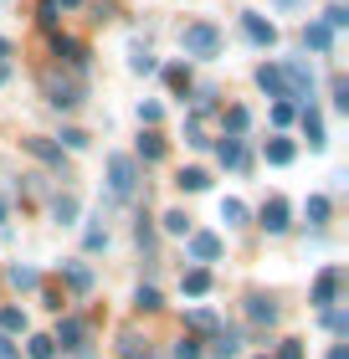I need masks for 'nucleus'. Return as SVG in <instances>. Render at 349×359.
I'll list each match as a JSON object with an SVG mask.
<instances>
[{"label": "nucleus", "mask_w": 349, "mask_h": 359, "mask_svg": "<svg viewBox=\"0 0 349 359\" xmlns=\"http://www.w3.org/2000/svg\"><path fill=\"white\" fill-rule=\"evenodd\" d=\"M164 231L170 236H190V216L185 210H164Z\"/></svg>", "instance_id": "obj_22"}, {"label": "nucleus", "mask_w": 349, "mask_h": 359, "mask_svg": "<svg viewBox=\"0 0 349 359\" xmlns=\"http://www.w3.org/2000/svg\"><path fill=\"white\" fill-rule=\"evenodd\" d=\"M282 6H298V0H282Z\"/></svg>", "instance_id": "obj_49"}, {"label": "nucleus", "mask_w": 349, "mask_h": 359, "mask_svg": "<svg viewBox=\"0 0 349 359\" xmlns=\"http://www.w3.org/2000/svg\"><path fill=\"white\" fill-rule=\"evenodd\" d=\"M52 216H57L62 226H72V221H77V195H57V205H52Z\"/></svg>", "instance_id": "obj_21"}, {"label": "nucleus", "mask_w": 349, "mask_h": 359, "mask_svg": "<svg viewBox=\"0 0 349 359\" xmlns=\"http://www.w3.org/2000/svg\"><path fill=\"white\" fill-rule=\"evenodd\" d=\"M0 221H6V201H0Z\"/></svg>", "instance_id": "obj_48"}, {"label": "nucleus", "mask_w": 349, "mask_h": 359, "mask_svg": "<svg viewBox=\"0 0 349 359\" xmlns=\"http://www.w3.org/2000/svg\"><path fill=\"white\" fill-rule=\"evenodd\" d=\"M67 283H72V292H88L93 287V272L88 267H67Z\"/></svg>", "instance_id": "obj_33"}, {"label": "nucleus", "mask_w": 349, "mask_h": 359, "mask_svg": "<svg viewBox=\"0 0 349 359\" xmlns=\"http://www.w3.org/2000/svg\"><path fill=\"white\" fill-rule=\"evenodd\" d=\"M26 354H31V359H57V344H52L46 334H37V339L26 344Z\"/></svg>", "instance_id": "obj_25"}, {"label": "nucleus", "mask_w": 349, "mask_h": 359, "mask_svg": "<svg viewBox=\"0 0 349 359\" xmlns=\"http://www.w3.org/2000/svg\"><path fill=\"white\" fill-rule=\"evenodd\" d=\"M180 46H185V57L211 62V57H221V31H216L211 21H190L185 31H180Z\"/></svg>", "instance_id": "obj_1"}, {"label": "nucleus", "mask_w": 349, "mask_h": 359, "mask_svg": "<svg viewBox=\"0 0 349 359\" xmlns=\"http://www.w3.org/2000/svg\"><path fill=\"white\" fill-rule=\"evenodd\" d=\"M246 318L252 323H277V303L262 298V292H252V298H246Z\"/></svg>", "instance_id": "obj_13"}, {"label": "nucleus", "mask_w": 349, "mask_h": 359, "mask_svg": "<svg viewBox=\"0 0 349 359\" xmlns=\"http://www.w3.org/2000/svg\"><path fill=\"white\" fill-rule=\"evenodd\" d=\"M175 185L195 195V190H206V185H211V175H206L201 165H190V170H180V175H175Z\"/></svg>", "instance_id": "obj_18"}, {"label": "nucleus", "mask_w": 349, "mask_h": 359, "mask_svg": "<svg viewBox=\"0 0 349 359\" xmlns=\"http://www.w3.org/2000/svg\"><path fill=\"white\" fill-rule=\"evenodd\" d=\"M288 216H293V210H288V201H282V195H272V201L268 205H262V231H288Z\"/></svg>", "instance_id": "obj_6"}, {"label": "nucleus", "mask_w": 349, "mask_h": 359, "mask_svg": "<svg viewBox=\"0 0 349 359\" xmlns=\"http://www.w3.org/2000/svg\"><path fill=\"white\" fill-rule=\"evenodd\" d=\"M57 6H77V0H57Z\"/></svg>", "instance_id": "obj_47"}, {"label": "nucleus", "mask_w": 349, "mask_h": 359, "mask_svg": "<svg viewBox=\"0 0 349 359\" xmlns=\"http://www.w3.org/2000/svg\"><path fill=\"white\" fill-rule=\"evenodd\" d=\"M11 283L31 292V287H41V272H37V267H11Z\"/></svg>", "instance_id": "obj_24"}, {"label": "nucleus", "mask_w": 349, "mask_h": 359, "mask_svg": "<svg viewBox=\"0 0 349 359\" xmlns=\"http://www.w3.org/2000/svg\"><path fill=\"white\" fill-rule=\"evenodd\" d=\"M139 159H164V139L159 134H144L139 139Z\"/></svg>", "instance_id": "obj_27"}, {"label": "nucleus", "mask_w": 349, "mask_h": 359, "mask_svg": "<svg viewBox=\"0 0 349 359\" xmlns=\"http://www.w3.org/2000/svg\"><path fill=\"white\" fill-rule=\"evenodd\" d=\"M26 329V313L21 308H6V313H0V334H21Z\"/></svg>", "instance_id": "obj_26"}, {"label": "nucleus", "mask_w": 349, "mask_h": 359, "mask_svg": "<svg viewBox=\"0 0 349 359\" xmlns=\"http://www.w3.org/2000/svg\"><path fill=\"white\" fill-rule=\"evenodd\" d=\"M293 159H298L293 139H268V165H293Z\"/></svg>", "instance_id": "obj_16"}, {"label": "nucleus", "mask_w": 349, "mask_h": 359, "mask_svg": "<svg viewBox=\"0 0 349 359\" xmlns=\"http://www.w3.org/2000/svg\"><path fill=\"white\" fill-rule=\"evenodd\" d=\"M6 57H11V41H6V36H0V62H6Z\"/></svg>", "instance_id": "obj_46"}, {"label": "nucleus", "mask_w": 349, "mask_h": 359, "mask_svg": "<svg viewBox=\"0 0 349 359\" xmlns=\"http://www.w3.org/2000/svg\"><path fill=\"white\" fill-rule=\"evenodd\" d=\"M334 108H339V113L349 108V83H344V77H339V83H334Z\"/></svg>", "instance_id": "obj_40"}, {"label": "nucleus", "mask_w": 349, "mask_h": 359, "mask_svg": "<svg viewBox=\"0 0 349 359\" xmlns=\"http://www.w3.org/2000/svg\"><path fill=\"white\" fill-rule=\"evenodd\" d=\"M175 359H201V344H195V339H180V344H175Z\"/></svg>", "instance_id": "obj_36"}, {"label": "nucleus", "mask_w": 349, "mask_h": 359, "mask_svg": "<svg viewBox=\"0 0 349 359\" xmlns=\"http://www.w3.org/2000/svg\"><path fill=\"white\" fill-rule=\"evenodd\" d=\"M119 354H124V359H149V339H139L134 329H124V334H119Z\"/></svg>", "instance_id": "obj_15"}, {"label": "nucleus", "mask_w": 349, "mask_h": 359, "mask_svg": "<svg viewBox=\"0 0 349 359\" xmlns=\"http://www.w3.org/2000/svg\"><path fill=\"white\" fill-rule=\"evenodd\" d=\"M324 323H329L334 334H344V329H349V318H344V313H324Z\"/></svg>", "instance_id": "obj_43"}, {"label": "nucleus", "mask_w": 349, "mask_h": 359, "mask_svg": "<svg viewBox=\"0 0 349 359\" xmlns=\"http://www.w3.org/2000/svg\"><path fill=\"white\" fill-rule=\"evenodd\" d=\"M277 359H303V344H298V339H282V349H277Z\"/></svg>", "instance_id": "obj_39"}, {"label": "nucleus", "mask_w": 349, "mask_h": 359, "mask_svg": "<svg viewBox=\"0 0 349 359\" xmlns=\"http://www.w3.org/2000/svg\"><path fill=\"white\" fill-rule=\"evenodd\" d=\"M324 26H329V31H344V26H349V11H344V6H334V11L324 15Z\"/></svg>", "instance_id": "obj_35"}, {"label": "nucleus", "mask_w": 349, "mask_h": 359, "mask_svg": "<svg viewBox=\"0 0 349 359\" xmlns=\"http://www.w3.org/2000/svg\"><path fill=\"white\" fill-rule=\"evenodd\" d=\"M262 359H268V354H262Z\"/></svg>", "instance_id": "obj_50"}, {"label": "nucleus", "mask_w": 349, "mask_h": 359, "mask_svg": "<svg viewBox=\"0 0 349 359\" xmlns=\"http://www.w3.org/2000/svg\"><path fill=\"white\" fill-rule=\"evenodd\" d=\"M242 36L252 46H277V26L268 15H257V11H242Z\"/></svg>", "instance_id": "obj_4"}, {"label": "nucleus", "mask_w": 349, "mask_h": 359, "mask_svg": "<svg viewBox=\"0 0 349 359\" xmlns=\"http://www.w3.org/2000/svg\"><path fill=\"white\" fill-rule=\"evenodd\" d=\"M52 57H62L67 67H82V62H88V46L77 36H52Z\"/></svg>", "instance_id": "obj_8"}, {"label": "nucleus", "mask_w": 349, "mask_h": 359, "mask_svg": "<svg viewBox=\"0 0 349 359\" xmlns=\"http://www.w3.org/2000/svg\"><path fill=\"white\" fill-rule=\"evenodd\" d=\"M303 134H308V149H324V144H329L324 139V113L313 108V103L303 108Z\"/></svg>", "instance_id": "obj_12"}, {"label": "nucleus", "mask_w": 349, "mask_h": 359, "mask_svg": "<svg viewBox=\"0 0 349 359\" xmlns=\"http://www.w3.org/2000/svg\"><path fill=\"white\" fill-rule=\"evenodd\" d=\"M303 46H313V52H329V46H334V31H329L324 21H308V26H303Z\"/></svg>", "instance_id": "obj_14"}, {"label": "nucleus", "mask_w": 349, "mask_h": 359, "mask_svg": "<svg viewBox=\"0 0 349 359\" xmlns=\"http://www.w3.org/2000/svg\"><path fill=\"white\" fill-rule=\"evenodd\" d=\"M339 287H344V267H324L319 283H313V308H329L339 298Z\"/></svg>", "instance_id": "obj_5"}, {"label": "nucleus", "mask_w": 349, "mask_h": 359, "mask_svg": "<svg viewBox=\"0 0 349 359\" xmlns=\"http://www.w3.org/2000/svg\"><path fill=\"white\" fill-rule=\"evenodd\" d=\"M221 221H226V226H242V221H246V205H242V201H221Z\"/></svg>", "instance_id": "obj_29"}, {"label": "nucleus", "mask_w": 349, "mask_h": 359, "mask_svg": "<svg viewBox=\"0 0 349 359\" xmlns=\"http://www.w3.org/2000/svg\"><path fill=\"white\" fill-rule=\"evenodd\" d=\"M329 359H349V349H344V344H334V349H329Z\"/></svg>", "instance_id": "obj_44"}, {"label": "nucleus", "mask_w": 349, "mask_h": 359, "mask_svg": "<svg viewBox=\"0 0 349 359\" xmlns=\"http://www.w3.org/2000/svg\"><path fill=\"white\" fill-rule=\"evenodd\" d=\"M246 123H252V113H246V108H226V128H231V134H246Z\"/></svg>", "instance_id": "obj_28"}, {"label": "nucleus", "mask_w": 349, "mask_h": 359, "mask_svg": "<svg viewBox=\"0 0 349 359\" xmlns=\"http://www.w3.org/2000/svg\"><path fill=\"white\" fill-rule=\"evenodd\" d=\"M108 190H113V201H134V190H139V165L129 154H113L108 159Z\"/></svg>", "instance_id": "obj_2"}, {"label": "nucleus", "mask_w": 349, "mask_h": 359, "mask_svg": "<svg viewBox=\"0 0 349 359\" xmlns=\"http://www.w3.org/2000/svg\"><path fill=\"white\" fill-rule=\"evenodd\" d=\"M82 339H88V323H82V318H62V329H57L52 344H62V349H82Z\"/></svg>", "instance_id": "obj_11"}, {"label": "nucleus", "mask_w": 349, "mask_h": 359, "mask_svg": "<svg viewBox=\"0 0 349 359\" xmlns=\"http://www.w3.org/2000/svg\"><path fill=\"white\" fill-rule=\"evenodd\" d=\"M21 144H26V149L41 159V165H52V170H62V165H67V159H62V144H52V139H21Z\"/></svg>", "instance_id": "obj_10"}, {"label": "nucleus", "mask_w": 349, "mask_h": 359, "mask_svg": "<svg viewBox=\"0 0 349 359\" xmlns=\"http://www.w3.org/2000/svg\"><path fill=\"white\" fill-rule=\"evenodd\" d=\"M46 103H52V108H77V103H82V83L46 72Z\"/></svg>", "instance_id": "obj_3"}, {"label": "nucleus", "mask_w": 349, "mask_h": 359, "mask_svg": "<svg viewBox=\"0 0 349 359\" xmlns=\"http://www.w3.org/2000/svg\"><path fill=\"white\" fill-rule=\"evenodd\" d=\"M129 67H134V72H154V57H149L144 46H134V57H129Z\"/></svg>", "instance_id": "obj_34"}, {"label": "nucleus", "mask_w": 349, "mask_h": 359, "mask_svg": "<svg viewBox=\"0 0 349 359\" xmlns=\"http://www.w3.org/2000/svg\"><path fill=\"white\" fill-rule=\"evenodd\" d=\"M164 83H170V88H190V72L185 67H170V72H164Z\"/></svg>", "instance_id": "obj_38"}, {"label": "nucleus", "mask_w": 349, "mask_h": 359, "mask_svg": "<svg viewBox=\"0 0 349 359\" xmlns=\"http://www.w3.org/2000/svg\"><path fill=\"white\" fill-rule=\"evenodd\" d=\"M0 359H15V349L6 344V339H0Z\"/></svg>", "instance_id": "obj_45"}, {"label": "nucleus", "mask_w": 349, "mask_h": 359, "mask_svg": "<svg viewBox=\"0 0 349 359\" xmlns=\"http://www.w3.org/2000/svg\"><path fill=\"white\" fill-rule=\"evenodd\" d=\"M237 349H242V339L237 334H216V344H211V359H237Z\"/></svg>", "instance_id": "obj_19"}, {"label": "nucleus", "mask_w": 349, "mask_h": 359, "mask_svg": "<svg viewBox=\"0 0 349 359\" xmlns=\"http://www.w3.org/2000/svg\"><path fill=\"white\" fill-rule=\"evenodd\" d=\"M57 11H62L57 0H41V11H37V21H41L46 31H52V36H57Z\"/></svg>", "instance_id": "obj_30"}, {"label": "nucleus", "mask_w": 349, "mask_h": 359, "mask_svg": "<svg viewBox=\"0 0 349 359\" xmlns=\"http://www.w3.org/2000/svg\"><path fill=\"white\" fill-rule=\"evenodd\" d=\"M216 154H221V165H226V170H237L242 159H246V154H242V139H237V134H226V144H221Z\"/></svg>", "instance_id": "obj_20"}, {"label": "nucleus", "mask_w": 349, "mask_h": 359, "mask_svg": "<svg viewBox=\"0 0 349 359\" xmlns=\"http://www.w3.org/2000/svg\"><path fill=\"white\" fill-rule=\"evenodd\" d=\"M62 144H67V149H88V134H82V128H67V134H62Z\"/></svg>", "instance_id": "obj_37"}, {"label": "nucleus", "mask_w": 349, "mask_h": 359, "mask_svg": "<svg viewBox=\"0 0 349 359\" xmlns=\"http://www.w3.org/2000/svg\"><path fill=\"white\" fill-rule=\"evenodd\" d=\"M180 283H185L190 298H206V292H211V272H206V267H190L185 277H180Z\"/></svg>", "instance_id": "obj_17"}, {"label": "nucleus", "mask_w": 349, "mask_h": 359, "mask_svg": "<svg viewBox=\"0 0 349 359\" xmlns=\"http://www.w3.org/2000/svg\"><path fill=\"white\" fill-rule=\"evenodd\" d=\"M257 88L268 93V97H288V83H282V67H277V62H262V67H257Z\"/></svg>", "instance_id": "obj_9"}, {"label": "nucleus", "mask_w": 349, "mask_h": 359, "mask_svg": "<svg viewBox=\"0 0 349 359\" xmlns=\"http://www.w3.org/2000/svg\"><path fill=\"white\" fill-rule=\"evenodd\" d=\"M185 323H190V329H216V313H211V308H190Z\"/></svg>", "instance_id": "obj_32"}, {"label": "nucleus", "mask_w": 349, "mask_h": 359, "mask_svg": "<svg viewBox=\"0 0 349 359\" xmlns=\"http://www.w3.org/2000/svg\"><path fill=\"white\" fill-rule=\"evenodd\" d=\"M134 303H139V313H154V308H164L154 287H139V292H134Z\"/></svg>", "instance_id": "obj_31"}, {"label": "nucleus", "mask_w": 349, "mask_h": 359, "mask_svg": "<svg viewBox=\"0 0 349 359\" xmlns=\"http://www.w3.org/2000/svg\"><path fill=\"white\" fill-rule=\"evenodd\" d=\"M303 216H308V226H324V221H329V201H324V195H308V210H303Z\"/></svg>", "instance_id": "obj_23"}, {"label": "nucleus", "mask_w": 349, "mask_h": 359, "mask_svg": "<svg viewBox=\"0 0 349 359\" xmlns=\"http://www.w3.org/2000/svg\"><path fill=\"white\" fill-rule=\"evenodd\" d=\"M272 123H277V128L293 123V103H277V108H272Z\"/></svg>", "instance_id": "obj_41"}, {"label": "nucleus", "mask_w": 349, "mask_h": 359, "mask_svg": "<svg viewBox=\"0 0 349 359\" xmlns=\"http://www.w3.org/2000/svg\"><path fill=\"white\" fill-rule=\"evenodd\" d=\"M139 118L144 123H159V103H139Z\"/></svg>", "instance_id": "obj_42"}, {"label": "nucleus", "mask_w": 349, "mask_h": 359, "mask_svg": "<svg viewBox=\"0 0 349 359\" xmlns=\"http://www.w3.org/2000/svg\"><path fill=\"white\" fill-rule=\"evenodd\" d=\"M190 257L195 262H216V257H221V236L216 231H190Z\"/></svg>", "instance_id": "obj_7"}]
</instances>
